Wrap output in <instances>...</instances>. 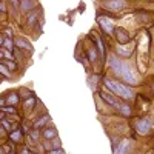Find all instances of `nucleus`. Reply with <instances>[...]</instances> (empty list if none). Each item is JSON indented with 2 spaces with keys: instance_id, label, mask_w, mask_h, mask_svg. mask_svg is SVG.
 Instances as JSON below:
<instances>
[{
  "instance_id": "36",
  "label": "nucleus",
  "mask_w": 154,
  "mask_h": 154,
  "mask_svg": "<svg viewBox=\"0 0 154 154\" xmlns=\"http://www.w3.org/2000/svg\"><path fill=\"white\" fill-rule=\"evenodd\" d=\"M5 105H6V100H5V97H0V109H2Z\"/></svg>"
},
{
  "instance_id": "19",
  "label": "nucleus",
  "mask_w": 154,
  "mask_h": 154,
  "mask_svg": "<svg viewBox=\"0 0 154 154\" xmlns=\"http://www.w3.org/2000/svg\"><path fill=\"white\" fill-rule=\"evenodd\" d=\"M51 119H49V114H42L40 116V117H38L35 122H34V128H35V130H40V128H45V125L49 122Z\"/></svg>"
},
{
  "instance_id": "11",
  "label": "nucleus",
  "mask_w": 154,
  "mask_h": 154,
  "mask_svg": "<svg viewBox=\"0 0 154 154\" xmlns=\"http://www.w3.org/2000/svg\"><path fill=\"white\" fill-rule=\"evenodd\" d=\"M38 8V0H20V11L28 14Z\"/></svg>"
},
{
  "instance_id": "28",
  "label": "nucleus",
  "mask_w": 154,
  "mask_h": 154,
  "mask_svg": "<svg viewBox=\"0 0 154 154\" xmlns=\"http://www.w3.org/2000/svg\"><path fill=\"white\" fill-rule=\"evenodd\" d=\"M8 2H9V6L14 9L16 12L20 11V0H8Z\"/></svg>"
},
{
  "instance_id": "12",
  "label": "nucleus",
  "mask_w": 154,
  "mask_h": 154,
  "mask_svg": "<svg viewBox=\"0 0 154 154\" xmlns=\"http://www.w3.org/2000/svg\"><path fill=\"white\" fill-rule=\"evenodd\" d=\"M14 43H16V48L17 49H25V51H28V53H32V51H34V48L29 43V40H26L25 37H16L14 38Z\"/></svg>"
},
{
  "instance_id": "40",
  "label": "nucleus",
  "mask_w": 154,
  "mask_h": 154,
  "mask_svg": "<svg viewBox=\"0 0 154 154\" xmlns=\"http://www.w3.org/2000/svg\"><path fill=\"white\" fill-rule=\"evenodd\" d=\"M3 59H5V54H3V51H0V62H3Z\"/></svg>"
},
{
  "instance_id": "3",
  "label": "nucleus",
  "mask_w": 154,
  "mask_h": 154,
  "mask_svg": "<svg viewBox=\"0 0 154 154\" xmlns=\"http://www.w3.org/2000/svg\"><path fill=\"white\" fill-rule=\"evenodd\" d=\"M126 6H128L126 0H102V8H103V11L119 12V11L125 9Z\"/></svg>"
},
{
  "instance_id": "26",
  "label": "nucleus",
  "mask_w": 154,
  "mask_h": 154,
  "mask_svg": "<svg viewBox=\"0 0 154 154\" xmlns=\"http://www.w3.org/2000/svg\"><path fill=\"white\" fill-rule=\"evenodd\" d=\"M0 125H2V126L5 128V130H6V133H8V134H9V133H12V131H14V126L11 125V122H9V120H5V119H3L2 122H0Z\"/></svg>"
},
{
  "instance_id": "16",
  "label": "nucleus",
  "mask_w": 154,
  "mask_h": 154,
  "mask_svg": "<svg viewBox=\"0 0 154 154\" xmlns=\"http://www.w3.org/2000/svg\"><path fill=\"white\" fill-rule=\"evenodd\" d=\"M42 137L45 140H53L57 137V130L54 126H48V128H43V131H42Z\"/></svg>"
},
{
  "instance_id": "29",
  "label": "nucleus",
  "mask_w": 154,
  "mask_h": 154,
  "mask_svg": "<svg viewBox=\"0 0 154 154\" xmlns=\"http://www.w3.org/2000/svg\"><path fill=\"white\" fill-rule=\"evenodd\" d=\"M51 142V148H62V142H60V139L59 137H56V139H53V140H49Z\"/></svg>"
},
{
  "instance_id": "20",
  "label": "nucleus",
  "mask_w": 154,
  "mask_h": 154,
  "mask_svg": "<svg viewBox=\"0 0 154 154\" xmlns=\"http://www.w3.org/2000/svg\"><path fill=\"white\" fill-rule=\"evenodd\" d=\"M28 136H29V142L31 143H38V140H40V137H42V131L34 128V130L28 131Z\"/></svg>"
},
{
  "instance_id": "31",
  "label": "nucleus",
  "mask_w": 154,
  "mask_h": 154,
  "mask_svg": "<svg viewBox=\"0 0 154 154\" xmlns=\"http://www.w3.org/2000/svg\"><path fill=\"white\" fill-rule=\"evenodd\" d=\"M5 12H8V5L3 0H0V14H5Z\"/></svg>"
},
{
  "instance_id": "4",
  "label": "nucleus",
  "mask_w": 154,
  "mask_h": 154,
  "mask_svg": "<svg viewBox=\"0 0 154 154\" xmlns=\"http://www.w3.org/2000/svg\"><path fill=\"white\" fill-rule=\"evenodd\" d=\"M134 128H136V131H137L139 134L146 136V134H149L151 128H152V120H151L149 117H146V116H145V117H139V119L136 120Z\"/></svg>"
},
{
  "instance_id": "25",
  "label": "nucleus",
  "mask_w": 154,
  "mask_h": 154,
  "mask_svg": "<svg viewBox=\"0 0 154 154\" xmlns=\"http://www.w3.org/2000/svg\"><path fill=\"white\" fill-rule=\"evenodd\" d=\"M5 65H6V68L11 71V72H16L17 69H19V66H17V63H16V60H5L3 62Z\"/></svg>"
},
{
  "instance_id": "15",
  "label": "nucleus",
  "mask_w": 154,
  "mask_h": 154,
  "mask_svg": "<svg viewBox=\"0 0 154 154\" xmlns=\"http://www.w3.org/2000/svg\"><path fill=\"white\" fill-rule=\"evenodd\" d=\"M86 57L89 59V62H93V63H96L100 59V54L97 53V49H96V45H91V46L86 48Z\"/></svg>"
},
{
  "instance_id": "7",
  "label": "nucleus",
  "mask_w": 154,
  "mask_h": 154,
  "mask_svg": "<svg viewBox=\"0 0 154 154\" xmlns=\"http://www.w3.org/2000/svg\"><path fill=\"white\" fill-rule=\"evenodd\" d=\"M114 35L117 38V45H130L131 43V35L126 29L123 28H117L114 29Z\"/></svg>"
},
{
  "instance_id": "33",
  "label": "nucleus",
  "mask_w": 154,
  "mask_h": 154,
  "mask_svg": "<svg viewBox=\"0 0 154 154\" xmlns=\"http://www.w3.org/2000/svg\"><path fill=\"white\" fill-rule=\"evenodd\" d=\"M3 35L8 37V38H14V35H12V29H11V28H5V29H3Z\"/></svg>"
},
{
  "instance_id": "1",
  "label": "nucleus",
  "mask_w": 154,
  "mask_h": 154,
  "mask_svg": "<svg viewBox=\"0 0 154 154\" xmlns=\"http://www.w3.org/2000/svg\"><path fill=\"white\" fill-rule=\"evenodd\" d=\"M103 85H105V88L108 89L109 93H112L116 97L123 99L125 102L133 100V99L136 97L133 88L128 86V85H125L123 82H120V80H117V79H112V77H103Z\"/></svg>"
},
{
  "instance_id": "22",
  "label": "nucleus",
  "mask_w": 154,
  "mask_h": 154,
  "mask_svg": "<svg viewBox=\"0 0 154 154\" xmlns=\"http://www.w3.org/2000/svg\"><path fill=\"white\" fill-rule=\"evenodd\" d=\"M22 131H19V130H14L12 133H9V140L12 143H20L22 142Z\"/></svg>"
},
{
  "instance_id": "5",
  "label": "nucleus",
  "mask_w": 154,
  "mask_h": 154,
  "mask_svg": "<svg viewBox=\"0 0 154 154\" xmlns=\"http://www.w3.org/2000/svg\"><path fill=\"white\" fill-rule=\"evenodd\" d=\"M99 96H100V99L103 100L106 105H109L111 108H114V109H117V111H119V108H120V105H122V103H120L119 99L116 97L112 93L105 91V89H103V91H100V93H99Z\"/></svg>"
},
{
  "instance_id": "10",
  "label": "nucleus",
  "mask_w": 154,
  "mask_h": 154,
  "mask_svg": "<svg viewBox=\"0 0 154 154\" xmlns=\"http://www.w3.org/2000/svg\"><path fill=\"white\" fill-rule=\"evenodd\" d=\"M40 12H42V9H40V8H37V9H34V11L28 12V14H26V19H25V22H26L28 26L34 28L35 25L38 23V20L42 19V17H40Z\"/></svg>"
},
{
  "instance_id": "9",
  "label": "nucleus",
  "mask_w": 154,
  "mask_h": 154,
  "mask_svg": "<svg viewBox=\"0 0 154 154\" xmlns=\"http://www.w3.org/2000/svg\"><path fill=\"white\" fill-rule=\"evenodd\" d=\"M123 65V60L119 57V56H116V54H109L108 56V68L116 74V72H119V69L122 68Z\"/></svg>"
},
{
  "instance_id": "35",
  "label": "nucleus",
  "mask_w": 154,
  "mask_h": 154,
  "mask_svg": "<svg viewBox=\"0 0 154 154\" xmlns=\"http://www.w3.org/2000/svg\"><path fill=\"white\" fill-rule=\"evenodd\" d=\"M20 154H31V151H29V148L23 146V148H22V151H20Z\"/></svg>"
},
{
  "instance_id": "17",
  "label": "nucleus",
  "mask_w": 154,
  "mask_h": 154,
  "mask_svg": "<svg viewBox=\"0 0 154 154\" xmlns=\"http://www.w3.org/2000/svg\"><path fill=\"white\" fill-rule=\"evenodd\" d=\"M0 75L3 77V79H6V80H9V82H12L14 80V75H12V72L6 68V65L3 62H0Z\"/></svg>"
},
{
  "instance_id": "13",
  "label": "nucleus",
  "mask_w": 154,
  "mask_h": 154,
  "mask_svg": "<svg viewBox=\"0 0 154 154\" xmlns=\"http://www.w3.org/2000/svg\"><path fill=\"white\" fill-rule=\"evenodd\" d=\"M5 100H6V105H8V106H14V108H17L19 103H20L19 91H9V93L5 96Z\"/></svg>"
},
{
  "instance_id": "38",
  "label": "nucleus",
  "mask_w": 154,
  "mask_h": 154,
  "mask_svg": "<svg viewBox=\"0 0 154 154\" xmlns=\"http://www.w3.org/2000/svg\"><path fill=\"white\" fill-rule=\"evenodd\" d=\"M3 40H5V35H3V34H0V48L3 46Z\"/></svg>"
},
{
  "instance_id": "2",
  "label": "nucleus",
  "mask_w": 154,
  "mask_h": 154,
  "mask_svg": "<svg viewBox=\"0 0 154 154\" xmlns=\"http://www.w3.org/2000/svg\"><path fill=\"white\" fill-rule=\"evenodd\" d=\"M114 75L117 77V79H120V82H123L125 85L131 86V88L139 85V79H137V75L134 74L133 66H131L128 62H123V65H122V68L119 69V72H116Z\"/></svg>"
},
{
  "instance_id": "14",
  "label": "nucleus",
  "mask_w": 154,
  "mask_h": 154,
  "mask_svg": "<svg viewBox=\"0 0 154 154\" xmlns=\"http://www.w3.org/2000/svg\"><path fill=\"white\" fill-rule=\"evenodd\" d=\"M116 56H119L120 59H130L131 57L130 45H117L116 46Z\"/></svg>"
},
{
  "instance_id": "30",
  "label": "nucleus",
  "mask_w": 154,
  "mask_h": 154,
  "mask_svg": "<svg viewBox=\"0 0 154 154\" xmlns=\"http://www.w3.org/2000/svg\"><path fill=\"white\" fill-rule=\"evenodd\" d=\"M3 54H5V60H16V56H12V51L3 49Z\"/></svg>"
},
{
  "instance_id": "42",
  "label": "nucleus",
  "mask_w": 154,
  "mask_h": 154,
  "mask_svg": "<svg viewBox=\"0 0 154 154\" xmlns=\"http://www.w3.org/2000/svg\"><path fill=\"white\" fill-rule=\"evenodd\" d=\"M31 154H38V152H31Z\"/></svg>"
},
{
  "instance_id": "6",
  "label": "nucleus",
  "mask_w": 154,
  "mask_h": 154,
  "mask_svg": "<svg viewBox=\"0 0 154 154\" xmlns=\"http://www.w3.org/2000/svg\"><path fill=\"white\" fill-rule=\"evenodd\" d=\"M97 25L100 26V29L103 31V32H106L108 35L114 34V29H116V28H114V23H112V22H109V20L106 19V16L103 17V16L100 14V12L97 14Z\"/></svg>"
},
{
  "instance_id": "23",
  "label": "nucleus",
  "mask_w": 154,
  "mask_h": 154,
  "mask_svg": "<svg viewBox=\"0 0 154 154\" xmlns=\"http://www.w3.org/2000/svg\"><path fill=\"white\" fill-rule=\"evenodd\" d=\"M19 96H20V99H29V97H32V91L26 86H20L19 88Z\"/></svg>"
},
{
  "instance_id": "39",
  "label": "nucleus",
  "mask_w": 154,
  "mask_h": 154,
  "mask_svg": "<svg viewBox=\"0 0 154 154\" xmlns=\"http://www.w3.org/2000/svg\"><path fill=\"white\" fill-rule=\"evenodd\" d=\"M3 117H5V112H3L2 109H0V122H2V120H3Z\"/></svg>"
},
{
  "instance_id": "32",
  "label": "nucleus",
  "mask_w": 154,
  "mask_h": 154,
  "mask_svg": "<svg viewBox=\"0 0 154 154\" xmlns=\"http://www.w3.org/2000/svg\"><path fill=\"white\" fill-rule=\"evenodd\" d=\"M3 148H5V151H6L8 154H16V149L12 148L9 143H5V145H3Z\"/></svg>"
},
{
  "instance_id": "37",
  "label": "nucleus",
  "mask_w": 154,
  "mask_h": 154,
  "mask_svg": "<svg viewBox=\"0 0 154 154\" xmlns=\"http://www.w3.org/2000/svg\"><path fill=\"white\" fill-rule=\"evenodd\" d=\"M6 134V130H5V128L2 126V125H0V137H2V136H5Z\"/></svg>"
},
{
  "instance_id": "18",
  "label": "nucleus",
  "mask_w": 154,
  "mask_h": 154,
  "mask_svg": "<svg viewBox=\"0 0 154 154\" xmlns=\"http://www.w3.org/2000/svg\"><path fill=\"white\" fill-rule=\"evenodd\" d=\"M119 112L123 116V117H131L133 116V106L128 103V102H123V103L120 105V108H119Z\"/></svg>"
},
{
  "instance_id": "43",
  "label": "nucleus",
  "mask_w": 154,
  "mask_h": 154,
  "mask_svg": "<svg viewBox=\"0 0 154 154\" xmlns=\"http://www.w3.org/2000/svg\"><path fill=\"white\" fill-rule=\"evenodd\" d=\"M148 154H151V152H148Z\"/></svg>"
},
{
  "instance_id": "24",
  "label": "nucleus",
  "mask_w": 154,
  "mask_h": 154,
  "mask_svg": "<svg viewBox=\"0 0 154 154\" xmlns=\"http://www.w3.org/2000/svg\"><path fill=\"white\" fill-rule=\"evenodd\" d=\"M3 46H5V49H8V51H14V49H16L14 38H8V37H5V40H3Z\"/></svg>"
},
{
  "instance_id": "27",
  "label": "nucleus",
  "mask_w": 154,
  "mask_h": 154,
  "mask_svg": "<svg viewBox=\"0 0 154 154\" xmlns=\"http://www.w3.org/2000/svg\"><path fill=\"white\" fill-rule=\"evenodd\" d=\"M2 111L5 112V114H11V116H16L17 114V108H14V106H3L2 108Z\"/></svg>"
},
{
  "instance_id": "21",
  "label": "nucleus",
  "mask_w": 154,
  "mask_h": 154,
  "mask_svg": "<svg viewBox=\"0 0 154 154\" xmlns=\"http://www.w3.org/2000/svg\"><path fill=\"white\" fill-rule=\"evenodd\" d=\"M35 103H37V99L32 96V97H29V99H25V102H23V109L26 111V112H29V109H32L34 106H35Z\"/></svg>"
},
{
  "instance_id": "34",
  "label": "nucleus",
  "mask_w": 154,
  "mask_h": 154,
  "mask_svg": "<svg viewBox=\"0 0 154 154\" xmlns=\"http://www.w3.org/2000/svg\"><path fill=\"white\" fill-rule=\"evenodd\" d=\"M48 154H65V152H63V149H62V148H54V149L48 151Z\"/></svg>"
},
{
  "instance_id": "8",
  "label": "nucleus",
  "mask_w": 154,
  "mask_h": 154,
  "mask_svg": "<svg viewBox=\"0 0 154 154\" xmlns=\"http://www.w3.org/2000/svg\"><path fill=\"white\" fill-rule=\"evenodd\" d=\"M133 146V140L131 139H123L117 143V146L114 148V154H130Z\"/></svg>"
},
{
  "instance_id": "41",
  "label": "nucleus",
  "mask_w": 154,
  "mask_h": 154,
  "mask_svg": "<svg viewBox=\"0 0 154 154\" xmlns=\"http://www.w3.org/2000/svg\"><path fill=\"white\" fill-rule=\"evenodd\" d=\"M0 154H5V148L3 146H0Z\"/></svg>"
}]
</instances>
